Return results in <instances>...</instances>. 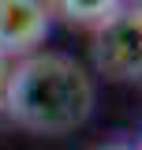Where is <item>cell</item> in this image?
<instances>
[{
    "mask_svg": "<svg viewBox=\"0 0 142 150\" xmlns=\"http://www.w3.org/2000/svg\"><path fill=\"white\" fill-rule=\"evenodd\" d=\"M93 109V83L67 53H30L8 68L4 112L37 135H64Z\"/></svg>",
    "mask_w": 142,
    "mask_h": 150,
    "instance_id": "cell-1",
    "label": "cell"
},
{
    "mask_svg": "<svg viewBox=\"0 0 142 150\" xmlns=\"http://www.w3.org/2000/svg\"><path fill=\"white\" fill-rule=\"evenodd\" d=\"M93 64L108 79H138L142 75V11L138 4H124L120 15L97 30Z\"/></svg>",
    "mask_w": 142,
    "mask_h": 150,
    "instance_id": "cell-2",
    "label": "cell"
},
{
    "mask_svg": "<svg viewBox=\"0 0 142 150\" xmlns=\"http://www.w3.org/2000/svg\"><path fill=\"white\" fill-rule=\"evenodd\" d=\"M49 4L34 0H0V60H22L30 56L49 34Z\"/></svg>",
    "mask_w": 142,
    "mask_h": 150,
    "instance_id": "cell-3",
    "label": "cell"
},
{
    "mask_svg": "<svg viewBox=\"0 0 142 150\" xmlns=\"http://www.w3.org/2000/svg\"><path fill=\"white\" fill-rule=\"evenodd\" d=\"M120 8L124 4H116V0H90V4H82V0H64V4H49V11L64 15L71 26H86L93 34L120 15Z\"/></svg>",
    "mask_w": 142,
    "mask_h": 150,
    "instance_id": "cell-4",
    "label": "cell"
},
{
    "mask_svg": "<svg viewBox=\"0 0 142 150\" xmlns=\"http://www.w3.org/2000/svg\"><path fill=\"white\" fill-rule=\"evenodd\" d=\"M8 60H0V112H4V83H8Z\"/></svg>",
    "mask_w": 142,
    "mask_h": 150,
    "instance_id": "cell-5",
    "label": "cell"
},
{
    "mask_svg": "<svg viewBox=\"0 0 142 150\" xmlns=\"http://www.w3.org/2000/svg\"><path fill=\"white\" fill-rule=\"evenodd\" d=\"M116 150H124V146H116Z\"/></svg>",
    "mask_w": 142,
    "mask_h": 150,
    "instance_id": "cell-6",
    "label": "cell"
}]
</instances>
